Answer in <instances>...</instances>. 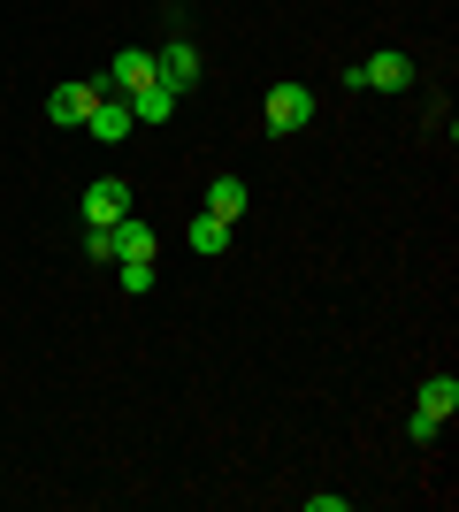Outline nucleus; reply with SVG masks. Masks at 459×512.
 <instances>
[{"label":"nucleus","mask_w":459,"mask_h":512,"mask_svg":"<svg viewBox=\"0 0 459 512\" xmlns=\"http://www.w3.org/2000/svg\"><path fill=\"white\" fill-rule=\"evenodd\" d=\"M153 62H161V92H176V100L199 85V46L192 39H176L169 54H153Z\"/></svg>","instance_id":"8"},{"label":"nucleus","mask_w":459,"mask_h":512,"mask_svg":"<svg viewBox=\"0 0 459 512\" xmlns=\"http://www.w3.org/2000/svg\"><path fill=\"white\" fill-rule=\"evenodd\" d=\"M345 85L352 92H406V85H414V62H406L398 46H383V54H368V62L345 69Z\"/></svg>","instance_id":"2"},{"label":"nucleus","mask_w":459,"mask_h":512,"mask_svg":"<svg viewBox=\"0 0 459 512\" xmlns=\"http://www.w3.org/2000/svg\"><path fill=\"white\" fill-rule=\"evenodd\" d=\"M414 406H421V413H437V421H452V413H459V383H452V375H429Z\"/></svg>","instance_id":"11"},{"label":"nucleus","mask_w":459,"mask_h":512,"mask_svg":"<svg viewBox=\"0 0 459 512\" xmlns=\"http://www.w3.org/2000/svg\"><path fill=\"white\" fill-rule=\"evenodd\" d=\"M306 123H314V92H306V85H276V92H268V107H261L268 138H291V130H306Z\"/></svg>","instance_id":"4"},{"label":"nucleus","mask_w":459,"mask_h":512,"mask_svg":"<svg viewBox=\"0 0 459 512\" xmlns=\"http://www.w3.org/2000/svg\"><path fill=\"white\" fill-rule=\"evenodd\" d=\"M245 199H253V192H245L238 176H215V184H207V214H222V222H238Z\"/></svg>","instance_id":"10"},{"label":"nucleus","mask_w":459,"mask_h":512,"mask_svg":"<svg viewBox=\"0 0 459 512\" xmlns=\"http://www.w3.org/2000/svg\"><path fill=\"white\" fill-rule=\"evenodd\" d=\"M131 115H138V123H169V115H176V92H161V85H153V92H138V100H131Z\"/></svg>","instance_id":"12"},{"label":"nucleus","mask_w":459,"mask_h":512,"mask_svg":"<svg viewBox=\"0 0 459 512\" xmlns=\"http://www.w3.org/2000/svg\"><path fill=\"white\" fill-rule=\"evenodd\" d=\"M406 436H414V444H437V436H444V421H437V413H406Z\"/></svg>","instance_id":"14"},{"label":"nucleus","mask_w":459,"mask_h":512,"mask_svg":"<svg viewBox=\"0 0 459 512\" xmlns=\"http://www.w3.org/2000/svg\"><path fill=\"white\" fill-rule=\"evenodd\" d=\"M85 253L92 260H153V253H161V237H153V222L131 207L123 222H108V230H85Z\"/></svg>","instance_id":"1"},{"label":"nucleus","mask_w":459,"mask_h":512,"mask_svg":"<svg viewBox=\"0 0 459 512\" xmlns=\"http://www.w3.org/2000/svg\"><path fill=\"white\" fill-rule=\"evenodd\" d=\"M92 107H100V77H77V85H54V100H46V123H85Z\"/></svg>","instance_id":"6"},{"label":"nucleus","mask_w":459,"mask_h":512,"mask_svg":"<svg viewBox=\"0 0 459 512\" xmlns=\"http://www.w3.org/2000/svg\"><path fill=\"white\" fill-rule=\"evenodd\" d=\"M123 214H131V184H123V176L85 184V230H108V222H123Z\"/></svg>","instance_id":"5"},{"label":"nucleus","mask_w":459,"mask_h":512,"mask_svg":"<svg viewBox=\"0 0 459 512\" xmlns=\"http://www.w3.org/2000/svg\"><path fill=\"white\" fill-rule=\"evenodd\" d=\"M161 85V62H153V54H115L108 69H100V92H115V100H138V92H153Z\"/></svg>","instance_id":"3"},{"label":"nucleus","mask_w":459,"mask_h":512,"mask_svg":"<svg viewBox=\"0 0 459 512\" xmlns=\"http://www.w3.org/2000/svg\"><path fill=\"white\" fill-rule=\"evenodd\" d=\"M192 253H207V260L230 253V222H222V214H207V207L192 214Z\"/></svg>","instance_id":"9"},{"label":"nucleus","mask_w":459,"mask_h":512,"mask_svg":"<svg viewBox=\"0 0 459 512\" xmlns=\"http://www.w3.org/2000/svg\"><path fill=\"white\" fill-rule=\"evenodd\" d=\"M85 130L100 138V146H123V138L138 130V115H131V100H115V92H100V107L85 115Z\"/></svg>","instance_id":"7"},{"label":"nucleus","mask_w":459,"mask_h":512,"mask_svg":"<svg viewBox=\"0 0 459 512\" xmlns=\"http://www.w3.org/2000/svg\"><path fill=\"white\" fill-rule=\"evenodd\" d=\"M115 268H123V291H131V299L153 291V260H115Z\"/></svg>","instance_id":"13"}]
</instances>
